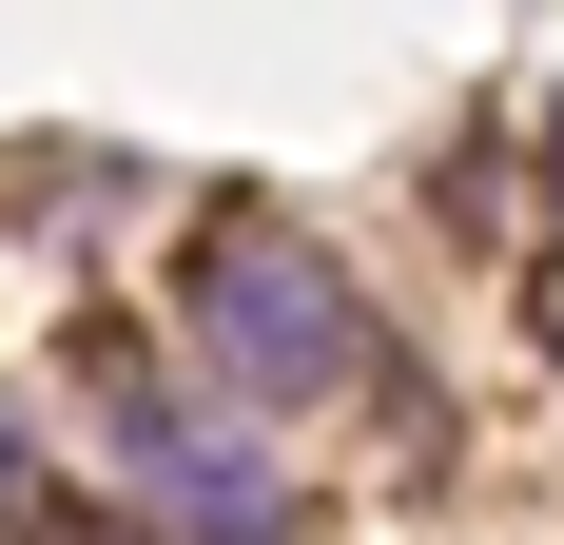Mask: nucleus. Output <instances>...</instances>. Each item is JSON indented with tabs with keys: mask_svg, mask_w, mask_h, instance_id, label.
<instances>
[{
	"mask_svg": "<svg viewBox=\"0 0 564 545\" xmlns=\"http://www.w3.org/2000/svg\"><path fill=\"white\" fill-rule=\"evenodd\" d=\"M175 312H195V351H215L234 409H312V389L370 371V312H350V272L312 254V234H195V272H175Z\"/></svg>",
	"mask_w": 564,
	"mask_h": 545,
	"instance_id": "nucleus-1",
	"label": "nucleus"
},
{
	"mask_svg": "<svg viewBox=\"0 0 564 545\" xmlns=\"http://www.w3.org/2000/svg\"><path fill=\"white\" fill-rule=\"evenodd\" d=\"M98 429H117V468H137L175 526H215V545H273V526H292L273 448H253V429H215L195 389H156V371H98Z\"/></svg>",
	"mask_w": 564,
	"mask_h": 545,
	"instance_id": "nucleus-2",
	"label": "nucleus"
},
{
	"mask_svg": "<svg viewBox=\"0 0 564 545\" xmlns=\"http://www.w3.org/2000/svg\"><path fill=\"white\" fill-rule=\"evenodd\" d=\"M0 526H40V429L0 409Z\"/></svg>",
	"mask_w": 564,
	"mask_h": 545,
	"instance_id": "nucleus-3",
	"label": "nucleus"
},
{
	"mask_svg": "<svg viewBox=\"0 0 564 545\" xmlns=\"http://www.w3.org/2000/svg\"><path fill=\"white\" fill-rule=\"evenodd\" d=\"M545 195H564V117H545Z\"/></svg>",
	"mask_w": 564,
	"mask_h": 545,
	"instance_id": "nucleus-4",
	"label": "nucleus"
}]
</instances>
